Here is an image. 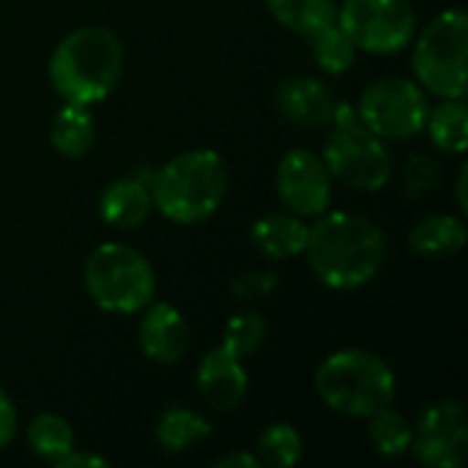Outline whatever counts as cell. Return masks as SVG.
<instances>
[{
	"label": "cell",
	"instance_id": "obj_31",
	"mask_svg": "<svg viewBox=\"0 0 468 468\" xmlns=\"http://www.w3.org/2000/svg\"><path fill=\"white\" fill-rule=\"evenodd\" d=\"M214 468H261V461L255 452L239 450V452H230V455H222L219 461H214Z\"/></svg>",
	"mask_w": 468,
	"mask_h": 468
},
{
	"label": "cell",
	"instance_id": "obj_18",
	"mask_svg": "<svg viewBox=\"0 0 468 468\" xmlns=\"http://www.w3.org/2000/svg\"><path fill=\"white\" fill-rule=\"evenodd\" d=\"M211 433H214L211 422L200 411L186 406H167L154 425L156 447L167 455H181L195 444L211 439Z\"/></svg>",
	"mask_w": 468,
	"mask_h": 468
},
{
	"label": "cell",
	"instance_id": "obj_23",
	"mask_svg": "<svg viewBox=\"0 0 468 468\" xmlns=\"http://www.w3.org/2000/svg\"><path fill=\"white\" fill-rule=\"evenodd\" d=\"M411 433H414V425L409 422V417L395 411L392 406L367 417V444L381 458L406 455L411 450Z\"/></svg>",
	"mask_w": 468,
	"mask_h": 468
},
{
	"label": "cell",
	"instance_id": "obj_24",
	"mask_svg": "<svg viewBox=\"0 0 468 468\" xmlns=\"http://www.w3.org/2000/svg\"><path fill=\"white\" fill-rule=\"evenodd\" d=\"M310 41V49H313V58L315 63L326 71V74H335V77H343L354 69L356 63V44L351 41V36L337 25V19L321 30H315L313 36H307Z\"/></svg>",
	"mask_w": 468,
	"mask_h": 468
},
{
	"label": "cell",
	"instance_id": "obj_32",
	"mask_svg": "<svg viewBox=\"0 0 468 468\" xmlns=\"http://www.w3.org/2000/svg\"><path fill=\"white\" fill-rule=\"evenodd\" d=\"M466 181H468V167L463 165V167H461V173H458V178H455V195H458V208H461V214H466L468 211Z\"/></svg>",
	"mask_w": 468,
	"mask_h": 468
},
{
	"label": "cell",
	"instance_id": "obj_8",
	"mask_svg": "<svg viewBox=\"0 0 468 468\" xmlns=\"http://www.w3.org/2000/svg\"><path fill=\"white\" fill-rule=\"evenodd\" d=\"M428 112V93L420 88L417 80L409 77H381L370 82L356 101L359 123L387 143L411 140L422 134Z\"/></svg>",
	"mask_w": 468,
	"mask_h": 468
},
{
	"label": "cell",
	"instance_id": "obj_15",
	"mask_svg": "<svg viewBox=\"0 0 468 468\" xmlns=\"http://www.w3.org/2000/svg\"><path fill=\"white\" fill-rule=\"evenodd\" d=\"M154 173V170H151ZM151 173L140 176H123L115 178L104 186L101 197H99V217L115 228V230H134L140 228L151 208H154V197H151Z\"/></svg>",
	"mask_w": 468,
	"mask_h": 468
},
{
	"label": "cell",
	"instance_id": "obj_1",
	"mask_svg": "<svg viewBox=\"0 0 468 468\" xmlns=\"http://www.w3.org/2000/svg\"><path fill=\"white\" fill-rule=\"evenodd\" d=\"M304 258L326 288L356 291L378 277L387 261V239L367 217L326 211L310 225Z\"/></svg>",
	"mask_w": 468,
	"mask_h": 468
},
{
	"label": "cell",
	"instance_id": "obj_26",
	"mask_svg": "<svg viewBox=\"0 0 468 468\" xmlns=\"http://www.w3.org/2000/svg\"><path fill=\"white\" fill-rule=\"evenodd\" d=\"M266 335H269L266 318L255 310H241L225 324L219 346L236 354L239 359H244V356H252L266 343Z\"/></svg>",
	"mask_w": 468,
	"mask_h": 468
},
{
	"label": "cell",
	"instance_id": "obj_3",
	"mask_svg": "<svg viewBox=\"0 0 468 468\" xmlns=\"http://www.w3.org/2000/svg\"><path fill=\"white\" fill-rule=\"evenodd\" d=\"M154 208L176 225L211 219L228 197V165L211 148H189L151 173Z\"/></svg>",
	"mask_w": 468,
	"mask_h": 468
},
{
	"label": "cell",
	"instance_id": "obj_16",
	"mask_svg": "<svg viewBox=\"0 0 468 468\" xmlns=\"http://www.w3.org/2000/svg\"><path fill=\"white\" fill-rule=\"evenodd\" d=\"M310 239V225L291 211H271L252 222L250 241L252 247L271 261H291L304 255Z\"/></svg>",
	"mask_w": 468,
	"mask_h": 468
},
{
	"label": "cell",
	"instance_id": "obj_11",
	"mask_svg": "<svg viewBox=\"0 0 468 468\" xmlns=\"http://www.w3.org/2000/svg\"><path fill=\"white\" fill-rule=\"evenodd\" d=\"M277 197L285 206V211L315 219L329 211L332 195H335V178L321 159V154L310 148H291L274 173Z\"/></svg>",
	"mask_w": 468,
	"mask_h": 468
},
{
	"label": "cell",
	"instance_id": "obj_22",
	"mask_svg": "<svg viewBox=\"0 0 468 468\" xmlns=\"http://www.w3.org/2000/svg\"><path fill=\"white\" fill-rule=\"evenodd\" d=\"M25 436H27L30 452L41 461H49V463H60L77 447L71 425L60 414H52V411L36 414L30 420Z\"/></svg>",
	"mask_w": 468,
	"mask_h": 468
},
{
	"label": "cell",
	"instance_id": "obj_5",
	"mask_svg": "<svg viewBox=\"0 0 468 468\" xmlns=\"http://www.w3.org/2000/svg\"><path fill=\"white\" fill-rule=\"evenodd\" d=\"M329 134L321 151L335 181L356 192H378L395 176V159L378 134L365 129L356 115V104L335 101L329 118Z\"/></svg>",
	"mask_w": 468,
	"mask_h": 468
},
{
	"label": "cell",
	"instance_id": "obj_7",
	"mask_svg": "<svg viewBox=\"0 0 468 468\" xmlns=\"http://www.w3.org/2000/svg\"><path fill=\"white\" fill-rule=\"evenodd\" d=\"M411 69L428 96L463 99L468 90V16L463 8L436 14L414 33Z\"/></svg>",
	"mask_w": 468,
	"mask_h": 468
},
{
	"label": "cell",
	"instance_id": "obj_13",
	"mask_svg": "<svg viewBox=\"0 0 468 468\" xmlns=\"http://www.w3.org/2000/svg\"><path fill=\"white\" fill-rule=\"evenodd\" d=\"M137 346L156 365H178L189 348V324L176 304L151 302L140 310Z\"/></svg>",
	"mask_w": 468,
	"mask_h": 468
},
{
	"label": "cell",
	"instance_id": "obj_14",
	"mask_svg": "<svg viewBox=\"0 0 468 468\" xmlns=\"http://www.w3.org/2000/svg\"><path fill=\"white\" fill-rule=\"evenodd\" d=\"M274 107L285 123L299 129H318L329 123L335 110V96L324 80L291 77L277 88Z\"/></svg>",
	"mask_w": 468,
	"mask_h": 468
},
{
	"label": "cell",
	"instance_id": "obj_4",
	"mask_svg": "<svg viewBox=\"0 0 468 468\" xmlns=\"http://www.w3.org/2000/svg\"><path fill=\"white\" fill-rule=\"evenodd\" d=\"M315 395L329 411L367 420L395 403L398 376L389 362L365 348H340L315 370Z\"/></svg>",
	"mask_w": 468,
	"mask_h": 468
},
{
	"label": "cell",
	"instance_id": "obj_6",
	"mask_svg": "<svg viewBox=\"0 0 468 468\" xmlns=\"http://www.w3.org/2000/svg\"><path fill=\"white\" fill-rule=\"evenodd\" d=\"M88 299L112 315H134L156 296V271L151 261L121 241L99 244L82 269Z\"/></svg>",
	"mask_w": 468,
	"mask_h": 468
},
{
	"label": "cell",
	"instance_id": "obj_17",
	"mask_svg": "<svg viewBox=\"0 0 468 468\" xmlns=\"http://www.w3.org/2000/svg\"><path fill=\"white\" fill-rule=\"evenodd\" d=\"M466 222L455 214H431L409 230V250L417 258H452L466 250Z\"/></svg>",
	"mask_w": 468,
	"mask_h": 468
},
{
	"label": "cell",
	"instance_id": "obj_28",
	"mask_svg": "<svg viewBox=\"0 0 468 468\" xmlns=\"http://www.w3.org/2000/svg\"><path fill=\"white\" fill-rule=\"evenodd\" d=\"M280 285V277L274 271H244L230 282V291L239 302H255V299H266L269 293H274Z\"/></svg>",
	"mask_w": 468,
	"mask_h": 468
},
{
	"label": "cell",
	"instance_id": "obj_30",
	"mask_svg": "<svg viewBox=\"0 0 468 468\" xmlns=\"http://www.w3.org/2000/svg\"><path fill=\"white\" fill-rule=\"evenodd\" d=\"M60 468H107L110 463L104 461V458H99V455H93V452H80L77 447L58 463Z\"/></svg>",
	"mask_w": 468,
	"mask_h": 468
},
{
	"label": "cell",
	"instance_id": "obj_27",
	"mask_svg": "<svg viewBox=\"0 0 468 468\" xmlns=\"http://www.w3.org/2000/svg\"><path fill=\"white\" fill-rule=\"evenodd\" d=\"M441 170L428 154H411L403 165V192L409 197H425L439 186Z\"/></svg>",
	"mask_w": 468,
	"mask_h": 468
},
{
	"label": "cell",
	"instance_id": "obj_9",
	"mask_svg": "<svg viewBox=\"0 0 468 468\" xmlns=\"http://www.w3.org/2000/svg\"><path fill=\"white\" fill-rule=\"evenodd\" d=\"M337 25L359 52L398 55L417 33V11L409 0H343L337 5Z\"/></svg>",
	"mask_w": 468,
	"mask_h": 468
},
{
	"label": "cell",
	"instance_id": "obj_10",
	"mask_svg": "<svg viewBox=\"0 0 468 468\" xmlns=\"http://www.w3.org/2000/svg\"><path fill=\"white\" fill-rule=\"evenodd\" d=\"M428 468H461L468 458V417L461 400L444 398L414 422L411 450Z\"/></svg>",
	"mask_w": 468,
	"mask_h": 468
},
{
	"label": "cell",
	"instance_id": "obj_20",
	"mask_svg": "<svg viewBox=\"0 0 468 468\" xmlns=\"http://www.w3.org/2000/svg\"><path fill=\"white\" fill-rule=\"evenodd\" d=\"M431 143L444 154H463L468 148V107L466 99H439L428 112L425 123Z\"/></svg>",
	"mask_w": 468,
	"mask_h": 468
},
{
	"label": "cell",
	"instance_id": "obj_29",
	"mask_svg": "<svg viewBox=\"0 0 468 468\" xmlns=\"http://www.w3.org/2000/svg\"><path fill=\"white\" fill-rule=\"evenodd\" d=\"M19 431V414H16V406L14 400L8 398V392L0 387V452L14 441Z\"/></svg>",
	"mask_w": 468,
	"mask_h": 468
},
{
	"label": "cell",
	"instance_id": "obj_19",
	"mask_svg": "<svg viewBox=\"0 0 468 468\" xmlns=\"http://www.w3.org/2000/svg\"><path fill=\"white\" fill-rule=\"evenodd\" d=\"M49 143L60 156H69V159H80L90 154L96 143V121L90 115V107L63 104L58 115L52 118Z\"/></svg>",
	"mask_w": 468,
	"mask_h": 468
},
{
	"label": "cell",
	"instance_id": "obj_2",
	"mask_svg": "<svg viewBox=\"0 0 468 468\" xmlns=\"http://www.w3.org/2000/svg\"><path fill=\"white\" fill-rule=\"evenodd\" d=\"M123 44L104 25L66 33L49 58V85L63 104H101L121 82Z\"/></svg>",
	"mask_w": 468,
	"mask_h": 468
},
{
	"label": "cell",
	"instance_id": "obj_12",
	"mask_svg": "<svg viewBox=\"0 0 468 468\" xmlns=\"http://www.w3.org/2000/svg\"><path fill=\"white\" fill-rule=\"evenodd\" d=\"M195 387L214 411H236L250 395V373L244 359L217 346L197 362Z\"/></svg>",
	"mask_w": 468,
	"mask_h": 468
},
{
	"label": "cell",
	"instance_id": "obj_25",
	"mask_svg": "<svg viewBox=\"0 0 468 468\" xmlns=\"http://www.w3.org/2000/svg\"><path fill=\"white\" fill-rule=\"evenodd\" d=\"M255 455H258L261 466L293 468L299 466L304 458V439L293 425L274 422V425H266L261 431Z\"/></svg>",
	"mask_w": 468,
	"mask_h": 468
},
{
	"label": "cell",
	"instance_id": "obj_21",
	"mask_svg": "<svg viewBox=\"0 0 468 468\" xmlns=\"http://www.w3.org/2000/svg\"><path fill=\"white\" fill-rule=\"evenodd\" d=\"M266 8L282 27L304 38L337 19V0H266Z\"/></svg>",
	"mask_w": 468,
	"mask_h": 468
}]
</instances>
